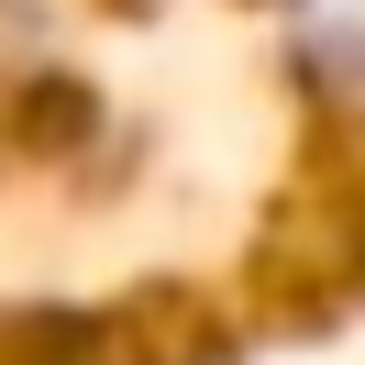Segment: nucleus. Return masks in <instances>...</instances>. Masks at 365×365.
Masks as SVG:
<instances>
[{
    "instance_id": "nucleus-1",
    "label": "nucleus",
    "mask_w": 365,
    "mask_h": 365,
    "mask_svg": "<svg viewBox=\"0 0 365 365\" xmlns=\"http://www.w3.org/2000/svg\"><path fill=\"white\" fill-rule=\"evenodd\" d=\"M299 45L332 89H365V0H299Z\"/></svg>"
},
{
    "instance_id": "nucleus-2",
    "label": "nucleus",
    "mask_w": 365,
    "mask_h": 365,
    "mask_svg": "<svg viewBox=\"0 0 365 365\" xmlns=\"http://www.w3.org/2000/svg\"><path fill=\"white\" fill-rule=\"evenodd\" d=\"M11 23H23V0H0V45H11Z\"/></svg>"
}]
</instances>
